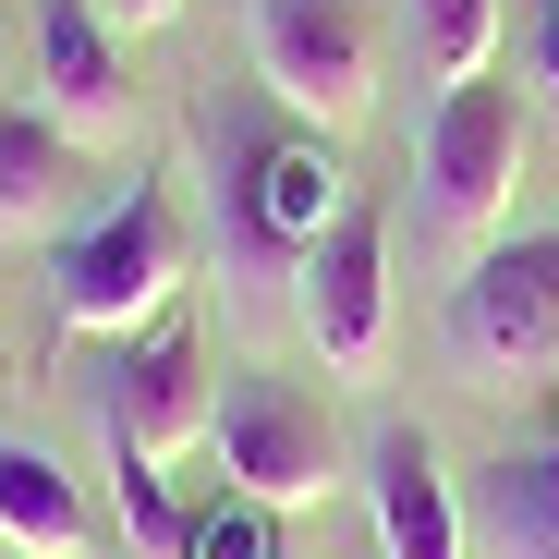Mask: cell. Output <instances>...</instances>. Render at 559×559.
<instances>
[{
  "mask_svg": "<svg viewBox=\"0 0 559 559\" xmlns=\"http://www.w3.org/2000/svg\"><path fill=\"white\" fill-rule=\"evenodd\" d=\"M195 280V243H182V195L170 182H122V195L49 243V305L73 341H134L146 317H170V293Z\"/></svg>",
  "mask_w": 559,
  "mask_h": 559,
  "instance_id": "1",
  "label": "cell"
},
{
  "mask_svg": "<svg viewBox=\"0 0 559 559\" xmlns=\"http://www.w3.org/2000/svg\"><path fill=\"white\" fill-rule=\"evenodd\" d=\"M219 158H231V182H219V207H231V267H305V243L353 207V170H341L329 134L231 122Z\"/></svg>",
  "mask_w": 559,
  "mask_h": 559,
  "instance_id": "2",
  "label": "cell"
},
{
  "mask_svg": "<svg viewBox=\"0 0 559 559\" xmlns=\"http://www.w3.org/2000/svg\"><path fill=\"white\" fill-rule=\"evenodd\" d=\"M243 61L317 134H353L378 110V25H365V0H243Z\"/></svg>",
  "mask_w": 559,
  "mask_h": 559,
  "instance_id": "3",
  "label": "cell"
},
{
  "mask_svg": "<svg viewBox=\"0 0 559 559\" xmlns=\"http://www.w3.org/2000/svg\"><path fill=\"white\" fill-rule=\"evenodd\" d=\"M207 438H219V475H231L243 499H267V511H305V499H329V475H341V438H329L317 390L267 378V365H231V378H219Z\"/></svg>",
  "mask_w": 559,
  "mask_h": 559,
  "instance_id": "4",
  "label": "cell"
},
{
  "mask_svg": "<svg viewBox=\"0 0 559 559\" xmlns=\"http://www.w3.org/2000/svg\"><path fill=\"white\" fill-rule=\"evenodd\" d=\"M511 182H523V85L462 73L426 122V219L450 243H487L511 219Z\"/></svg>",
  "mask_w": 559,
  "mask_h": 559,
  "instance_id": "5",
  "label": "cell"
},
{
  "mask_svg": "<svg viewBox=\"0 0 559 559\" xmlns=\"http://www.w3.org/2000/svg\"><path fill=\"white\" fill-rule=\"evenodd\" d=\"M450 353L475 378H535L559 353V231H511L450 280Z\"/></svg>",
  "mask_w": 559,
  "mask_h": 559,
  "instance_id": "6",
  "label": "cell"
},
{
  "mask_svg": "<svg viewBox=\"0 0 559 559\" xmlns=\"http://www.w3.org/2000/svg\"><path fill=\"white\" fill-rule=\"evenodd\" d=\"M293 317H305V341H317L329 378H378V353H390V219L365 207V195L305 243Z\"/></svg>",
  "mask_w": 559,
  "mask_h": 559,
  "instance_id": "7",
  "label": "cell"
},
{
  "mask_svg": "<svg viewBox=\"0 0 559 559\" xmlns=\"http://www.w3.org/2000/svg\"><path fill=\"white\" fill-rule=\"evenodd\" d=\"M207 414H219V378H207V329L170 305V317H146V329L110 353V378H98V426H110L122 450L170 462V450H195V438H207Z\"/></svg>",
  "mask_w": 559,
  "mask_h": 559,
  "instance_id": "8",
  "label": "cell"
},
{
  "mask_svg": "<svg viewBox=\"0 0 559 559\" xmlns=\"http://www.w3.org/2000/svg\"><path fill=\"white\" fill-rule=\"evenodd\" d=\"M37 110L73 146H110L134 122V73H122V37L98 25V0H37Z\"/></svg>",
  "mask_w": 559,
  "mask_h": 559,
  "instance_id": "9",
  "label": "cell"
},
{
  "mask_svg": "<svg viewBox=\"0 0 559 559\" xmlns=\"http://www.w3.org/2000/svg\"><path fill=\"white\" fill-rule=\"evenodd\" d=\"M365 499H378V559H462V499L438 475L426 426H378V450H365Z\"/></svg>",
  "mask_w": 559,
  "mask_h": 559,
  "instance_id": "10",
  "label": "cell"
},
{
  "mask_svg": "<svg viewBox=\"0 0 559 559\" xmlns=\"http://www.w3.org/2000/svg\"><path fill=\"white\" fill-rule=\"evenodd\" d=\"M85 146L37 110V98H0V231H49V219H73L85 207Z\"/></svg>",
  "mask_w": 559,
  "mask_h": 559,
  "instance_id": "11",
  "label": "cell"
},
{
  "mask_svg": "<svg viewBox=\"0 0 559 559\" xmlns=\"http://www.w3.org/2000/svg\"><path fill=\"white\" fill-rule=\"evenodd\" d=\"M0 547H25V559H98L85 487L61 475L49 450H25V438H0Z\"/></svg>",
  "mask_w": 559,
  "mask_h": 559,
  "instance_id": "12",
  "label": "cell"
},
{
  "mask_svg": "<svg viewBox=\"0 0 559 559\" xmlns=\"http://www.w3.org/2000/svg\"><path fill=\"white\" fill-rule=\"evenodd\" d=\"M462 523L499 559H559V438L547 450H499L475 475V499H462Z\"/></svg>",
  "mask_w": 559,
  "mask_h": 559,
  "instance_id": "13",
  "label": "cell"
},
{
  "mask_svg": "<svg viewBox=\"0 0 559 559\" xmlns=\"http://www.w3.org/2000/svg\"><path fill=\"white\" fill-rule=\"evenodd\" d=\"M414 49H426L438 85L487 73V49H499V0H414Z\"/></svg>",
  "mask_w": 559,
  "mask_h": 559,
  "instance_id": "14",
  "label": "cell"
},
{
  "mask_svg": "<svg viewBox=\"0 0 559 559\" xmlns=\"http://www.w3.org/2000/svg\"><path fill=\"white\" fill-rule=\"evenodd\" d=\"M110 450H122V438H110ZM182 523H195V511L170 499V475H158L146 450H122V535H134L146 559H182Z\"/></svg>",
  "mask_w": 559,
  "mask_h": 559,
  "instance_id": "15",
  "label": "cell"
},
{
  "mask_svg": "<svg viewBox=\"0 0 559 559\" xmlns=\"http://www.w3.org/2000/svg\"><path fill=\"white\" fill-rule=\"evenodd\" d=\"M182 559H280V511L231 487V499H207L195 523H182Z\"/></svg>",
  "mask_w": 559,
  "mask_h": 559,
  "instance_id": "16",
  "label": "cell"
},
{
  "mask_svg": "<svg viewBox=\"0 0 559 559\" xmlns=\"http://www.w3.org/2000/svg\"><path fill=\"white\" fill-rule=\"evenodd\" d=\"M170 13H182V0H98V25H110V37H146V25H170Z\"/></svg>",
  "mask_w": 559,
  "mask_h": 559,
  "instance_id": "17",
  "label": "cell"
},
{
  "mask_svg": "<svg viewBox=\"0 0 559 559\" xmlns=\"http://www.w3.org/2000/svg\"><path fill=\"white\" fill-rule=\"evenodd\" d=\"M535 85L559 98V0H535Z\"/></svg>",
  "mask_w": 559,
  "mask_h": 559,
  "instance_id": "18",
  "label": "cell"
},
{
  "mask_svg": "<svg viewBox=\"0 0 559 559\" xmlns=\"http://www.w3.org/2000/svg\"><path fill=\"white\" fill-rule=\"evenodd\" d=\"M547 390H559V353H547Z\"/></svg>",
  "mask_w": 559,
  "mask_h": 559,
  "instance_id": "19",
  "label": "cell"
},
{
  "mask_svg": "<svg viewBox=\"0 0 559 559\" xmlns=\"http://www.w3.org/2000/svg\"><path fill=\"white\" fill-rule=\"evenodd\" d=\"M0 559H25V547H0Z\"/></svg>",
  "mask_w": 559,
  "mask_h": 559,
  "instance_id": "20",
  "label": "cell"
}]
</instances>
